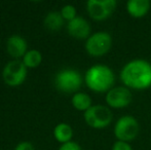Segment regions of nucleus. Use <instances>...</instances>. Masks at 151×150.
<instances>
[{"mask_svg": "<svg viewBox=\"0 0 151 150\" xmlns=\"http://www.w3.org/2000/svg\"><path fill=\"white\" fill-rule=\"evenodd\" d=\"M120 79L129 88H148L151 86V64L144 60L131 61L123 66Z\"/></svg>", "mask_w": 151, "mask_h": 150, "instance_id": "f257e3e1", "label": "nucleus"}, {"mask_svg": "<svg viewBox=\"0 0 151 150\" xmlns=\"http://www.w3.org/2000/svg\"><path fill=\"white\" fill-rule=\"evenodd\" d=\"M115 76L113 71L103 64L91 66L84 75L86 86L96 93H108L112 88Z\"/></svg>", "mask_w": 151, "mask_h": 150, "instance_id": "f03ea898", "label": "nucleus"}, {"mask_svg": "<svg viewBox=\"0 0 151 150\" xmlns=\"http://www.w3.org/2000/svg\"><path fill=\"white\" fill-rule=\"evenodd\" d=\"M82 82L81 74L74 69H62L55 77L56 88L65 94H76L81 88Z\"/></svg>", "mask_w": 151, "mask_h": 150, "instance_id": "7ed1b4c3", "label": "nucleus"}, {"mask_svg": "<svg viewBox=\"0 0 151 150\" xmlns=\"http://www.w3.org/2000/svg\"><path fill=\"white\" fill-rule=\"evenodd\" d=\"M28 74V68L22 60H14L7 63L2 70V79L8 86H19L25 82Z\"/></svg>", "mask_w": 151, "mask_h": 150, "instance_id": "20e7f679", "label": "nucleus"}, {"mask_svg": "<svg viewBox=\"0 0 151 150\" xmlns=\"http://www.w3.org/2000/svg\"><path fill=\"white\" fill-rule=\"evenodd\" d=\"M140 126L138 120L131 115L120 117L114 126V135L118 141L131 142L139 134Z\"/></svg>", "mask_w": 151, "mask_h": 150, "instance_id": "39448f33", "label": "nucleus"}, {"mask_svg": "<svg viewBox=\"0 0 151 150\" xmlns=\"http://www.w3.org/2000/svg\"><path fill=\"white\" fill-rule=\"evenodd\" d=\"M86 124L93 128H103L109 126L112 121V112L104 105H93L84 112Z\"/></svg>", "mask_w": 151, "mask_h": 150, "instance_id": "423d86ee", "label": "nucleus"}, {"mask_svg": "<svg viewBox=\"0 0 151 150\" xmlns=\"http://www.w3.org/2000/svg\"><path fill=\"white\" fill-rule=\"evenodd\" d=\"M112 38L107 32H97L86 41V50L91 57H100L107 54L111 48Z\"/></svg>", "mask_w": 151, "mask_h": 150, "instance_id": "0eeeda50", "label": "nucleus"}, {"mask_svg": "<svg viewBox=\"0 0 151 150\" xmlns=\"http://www.w3.org/2000/svg\"><path fill=\"white\" fill-rule=\"evenodd\" d=\"M116 4L115 0H88L86 2V10L91 19L104 21L113 14Z\"/></svg>", "mask_w": 151, "mask_h": 150, "instance_id": "6e6552de", "label": "nucleus"}, {"mask_svg": "<svg viewBox=\"0 0 151 150\" xmlns=\"http://www.w3.org/2000/svg\"><path fill=\"white\" fill-rule=\"evenodd\" d=\"M106 102L112 108H123L132 102V93L124 86L112 88L106 95Z\"/></svg>", "mask_w": 151, "mask_h": 150, "instance_id": "1a4fd4ad", "label": "nucleus"}, {"mask_svg": "<svg viewBox=\"0 0 151 150\" xmlns=\"http://www.w3.org/2000/svg\"><path fill=\"white\" fill-rule=\"evenodd\" d=\"M6 52L14 60H21L28 52V43L26 39L21 35L14 34L9 36L6 40Z\"/></svg>", "mask_w": 151, "mask_h": 150, "instance_id": "9d476101", "label": "nucleus"}, {"mask_svg": "<svg viewBox=\"0 0 151 150\" xmlns=\"http://www.w3.org/2000/svg\"><path fill=\"white\" fill-rule=\"evenodd\" d=\"M67 31L70 36L76 39H88L91 36L90 23L82 17H76L75 19L68 22Z\"/></svg>", "mask_w": 151, "mask_h": 150, "instance_id": "9b49d317", "label": "nucleus"}, {"mask_svg": "<svg viewBox=\"0 0 151 150\" xmlns=\"http://www.w3.org/2000/svg\"><path fill=\"white\" fill-rule=\"evenodd\" d=\"M150 8L149 0H129L127 3V12L133 18L140 19L146 16Z\"/></svg>", "mask_w": 151, "mask_h": 150, "instance_id": "f8f14e48", "label": "nucleus"}, {"mask_svg": "<svg viewBox=\"0 0 151 150\" xmlns=\"http://www.w3.org/2000/svg\"><path fill=\"white\" fill-rule=\"evenodd\" d=\"M54 137L58 142L65 144V143L71 142L73 137V130L68 123L60 122L54 128Z\"/></svg>", "mask_w": 151, "mask_h": 150, "instance_id": "ddd939ff", "label": "nucleus"}, {"mask_svg": "<svg viewBox=\"0 0 151 150\" xmlns=\"http://www.w3.org/2000/svg\"><path fill=\"white\" fill-rule=\"evenodd\" d=\"M65 20L60 11H50L43 19V25L50 31H59L63 27Z\"/></svg>", "mask_w": 151, "mask_h": 150, "instance_id": "4468645a", "label": "nucleus"}, {"mask_svg": "<svg viewBox=\"0 0 151 150\" xmlns=\"http://www.w3.org/2000/svg\"><path fill=\"white\" fill-rule=\"evenodd\" d=\"M71 103L76 110L83 111V112H86V110H88L93 106L91 105V97L88 94H86V93L81 92H77L76 94L73 95Z\"/></svg>", "mask_w": 151, "mask_h": 150, "instance_id": "2eb2a0df", "label": "nucleus"}, {"mask_svg": "<svg viewBox=\"0 0 151 150\" xmlns=\"http://www.w3.org/2000/svg\"><path fill=\"white\" fill-rule=\"evenodd\" d=\"M22 61L28 69L37 68L42 62V55L39 50L32 48V50H28V52L23 57Z\"/></svg>", "mask_w": 151, "mask_h": 150, "instance_id": "dca6fc26", "label": "nucleus"}, {"mask_svg": "<svg viewBox=\"0 0 151 150\" xmlns=\"http://www.w3.org/2000/svg\"><path fill=\"white\" fill-rule=\"evenodd\" d=\"M60 12L64 20L68 21V22H70V21H72L77 17L76 16V8L71 4H67V5L63 6Z\"/></svg>", "mask_w": 151, "mask_h": 150, "instance_id": "f3484780", "label": "nucleus"}, {"mask_svg": "<svg viewBox=\"0 0 151 150\" xmlns=\"http://www.w3.org/2000/svg\"><path fill=\"white\" fill-rule=\"evenodd\" d=\"M59 150H82V149L76 142L71 141V142L62 144L60 146V148H59Z\"/></svg>", "mask_w": 151, "mask_h": 150, "instance_id": "a211bd4d", "label": "nucleus"}, {"mask_svg": "<svg viewBox=\"0 0 151 150\" xmlns=\"http://www.w3.org/2000/svg\"><path fill=\"white\" fill-rule=\"evenodd\" d=\"M112 150H133L132 146L127 142H122V141H116L114 143Z\"/></svg>", "mask_w": 151, "mask_h": 150, "instance_id": "6ab92c4d", "label": "nucleus"}, {"mask_svg": "<svg viewBox=\"0 0 151 150\" xmlns=\"http://www.w3.org/2000/svg\"><path fill=\"white\" fill-rule=\"evenodd\" d=\"M14 150H35L33 144L28 141H23V142H20L16 147H14Z\"/></svg>", "mask_w": 151, "mask_h": 150, "instance_id": "aec40b11", "label": "nucleus"}]
</instances>
